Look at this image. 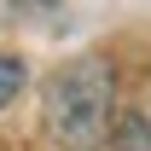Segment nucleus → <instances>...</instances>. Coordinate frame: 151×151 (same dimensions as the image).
<instances>
[{"label":"nucleus","instance_id":"f257e3e1","mask_svg":"<svg viewBox=\"0 0 151 151\" xmlns=\"http://www.w3.org/2000/svg\"><path fill=\"white\" fill-rule=\"evenodd\" d=\"M116 122V70L111 58H76L47 81V134L64 151H99Z\"/></svg>","mask_w":151,"mask_h":151},{"label":"nucleus","instance_id":"f03ea898","mask_svg":"<svg viewBox=\"0 0 151 151\" xmlns=\"http://www.w3.org/2000/svg\"><path fill=\"white\" fill-rule=\"evenodd\" d=\"M111 151H151V81L139 87L134 111H122L111 122Z\"/></svg>","mask_w":151,"mask_h":151},{"label":"nucleus","instance_id":"7ed1b4c3","mask_svg":"<svg viewBox=\"0 0 151 151\" xmlns=\"http://www.w3.org/2000/svg\"><path fill=\"white\" fill-rule=\"evenodd\" d=\"M23 81H29V64H23V58H12V52H0V111L23 93Z\"/></svg>","mask_w":151,"mask_h":151}]
</instances>
